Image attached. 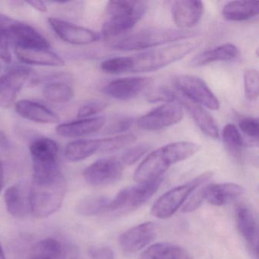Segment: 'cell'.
I'll return each mask as SVG.
<instances>
[{
  "label": "cell",
  "mask_w": 259,
  "mask_h": 259,
  "mask_svg": "<svg viewBox=\"0 0 259 259\" xmlns=\"http://www.w3.org/2000/svg\"><path fill=\"white\" fill-rule=\"evenodd\" d=\"M112 198L104 196H92L80 201L77 210L84 216H98L110 213Z\"/></svg>",
  "instance_id": "obj_30"
},
{
  "label": "cell",
  "mask_w": 259,
  "mask_h": 259,
  "mask_svg": "<svg viewBox=\"0 0 259 259\" xmlns=\"http://www.w3.org/2000/svg\"><path fill=\"white\" fill-rule=\"evenodd\" d=\"M174 101L178 103L182 107H183L186 109L192 116L194 122L206 136L212 139H219L220 134L218 125L213 118L210 116L207 110H204V107L189 101L181 95L179 96L176 94L174 96Z\"/></svg>",
  "instance_id": "obj_19"
},
{
  "label": "cell",
  "mask_w": 259,
  "mask_h": 259,
  "mask_svg": "<svg viewBox=\"0 0 259 259\" xmlns=\"http://www.w3.org/2000/svg\"><path fill=\"white\" fill-rule=\"evenodd\" d=\"M66 190V178L60 168L34 170L28 194L30 210L37 218L51 216L61 207Z\"/></svg>",
  "instance_id": "obj_1"
},
{
  "label": "cell",
  "mask_w": 259,
  "mask_h": 259,
  "mask_svg": "<svg viewBox=\"0 0 259 259\" xmlns=\"http://www.w3.org/2000/svg\"><path fill=\"white\" fill-rule=\"evenodd\" d=\"M236 224L238 230L242 235L251 251L257 256L258 253V227L252 212L245 206L236 209Z\"/></svg>",
  "instance_id": "obj_23"
},
{
  "label": "cell",
  "mask_w": 259,
  "mask_h": 259,
  "mask_svg": "<svg viewBox=\"0 0 259 259\" xmlns=\"http://www.w3.org/2000/svg\"><path fill=\"white\" fill-rule=\"evenodd\" d=\"M197 35L198 33L187 30L166 28H147L120 39L112 45V48L119 51H142L152 49L167 44L189 40Z\"/></svg>",
  "instance_id": "obj_5"
},
{
  "label": "cell",
  "mask_w": 259,
  "mask_h": 259,
  "mask_svg": "<svg viewBox=\"0 0 259 259\" xmlns=\"http://www.w3.org/2000/svg\"><path fill=\"white\" fill-rule=\"evenodd\" d=\"M157 236V225L145 222L135 226L119 237L121 249L125 253H136L149 245Z\"/></svg>",
  "instance_id": "obj_14"
},
{
  "label": "cell",
  "mask_w": 259,
  "mask_h": 259,
  "mask_svg": "<svg viewBox=\"0 0 259 259\" xmlns=\"http://www.w3.org/2000/svg\"><path fill=\"white\" fill-rule=\"evenodd\" d=\"M244 91L245 97L250 101H257L259 95V76L256 69H246L244 72Z\"/></svg>",
  "instance_id": "obj_33"
},
{
  "label": "cell",
  "mask_w": 259,
  "mask_h": 259,
  "mask_svg": "<svg viewBox=\"0 0 259 259\" xmlns=\"http://www.w3.org/2000/svg\"><path fill=\"white\" fill-rule=\"evenodd\" d=\"M203 201H204V187H201L200 188L198 192L194 193V195L189 198V201L186 204H184L183 208H182V211L183 213H189V212L194 211L199 207Z\"/></svg>",
  "instance_id": "obj_40"
},
{
  "label": "cell",
  "mask_w": 259,
  "mask_h": 259,
  "mask_svg": "<svg viewBox=\"0 0 259 259\" xmlns=\"http://www.w3.org/2000/svg\"><path fill=\"white\" fill-rule=\"evenodd\" d=\"M0 259H7L6 258L5 254H4V249H3L1 241H0Z\"/></svg>",
  "instance_id": "obj_47"
},
{
  "label": "cell",
  "mask_w": 259,
  "mask_h": 259,
  "mask_svg": "<svg viewBox=\"0 0 259 259\" xmlns=\"http://www.w3.org/2000/svg\"><path fill=\"white\" fill-rule=\"evenodd\" d=\"M11 43L16 48L48 50L50 43L34 27L16 21L8 29Z\"/></svg>",
  "instance_id": "obj_15"
},
{
  "label": "cell",
  "mask_w": 259,
  "mask_h": 259,
  "mask_svg": "<svg viewBox=\"0 0 259 259\" xmlns=\"http://www.w3.org/2000/svg\"><path fill=\"white\" fill-rule=\"evenodd\" d=\"M105 123L106 118L104 116H94L60 124L57 125L56 131L61 137L75 139L97 133Z\"/></svg>",
  "instance_id": "obj_18"
},
{
  "label": "cell",
  "mask_w": 259,
  "mask_h": 259,
  "mask_svg": "<svg viewBox=\"0 0 259 259\" xmlns=\"http://www.w3.org/2000/svg\"><path fill=\"white\" fill-rule=\"evenodd\" d=\"M89 254L92 259H115L114 252L108 246L91 247Z\"/></svg>",
  "instance_id": "obj_41"
},
{
  "label": "cell",
  "mask_w": 259,
  "mask_h": 259,
  "mask_svg": "<svg viewBox=\"0 0 259 259\" xmlns=\"http://www.w3.org/2000/svg\"><path fill=\"white\" fill-rule=\"evenodd\" d=\"M222 136L228 151L236 157L239 156L245 143L239 128L234 124H227L223 130Z\"/></svg>",
  "instance_id": "obj_32"
},
{
  "label": "cell",
  "mask_w": 259,
  "mask_h": 259,
  "mask_svg": "<svg viewBox=\"0 0 259 259\" xmlns=\"http://www.w3.org/2000/svg\"><path fill=\"white\" fill-rule=\"evenodd\" d=\"M243 192L242 186L236 183H218L204 186V200L214 206L229 204L241 196Z\"/></svg>",
  "instance_id": "obj_24"
},
{
  "label": "cell",
  "mask_w": 259,
  "mask_h": 259,
  "mask_svg": "<svg viewBox=\"0 0 259 259\" xmlns=\"http://www.w3.org/2000/svg\"><path fill=\"white\" fill-rule=\"evenodd\" d=\"M150 149L151 146L145 143L139 144L136 146L133 147L124 153L122 157V163L128 166L133 165L146 154Z\"/></svg>",
  "instance_id": "obj_35"
},
{
  "label": "cell",
  "mask_w": 259,
  "mask_h": 259,
  "mask_svg": "<svg viewBox=\"0 0 259 259\" xmlns=\"http://www.w3.org/2000/svg\"><path fill=\"white\" fill-rule=\"evenodd\" d=\"M4 200L7 210L15 217H23L29 209L28 197L19 185L10 186L4 194Z\"/></svg>",
  "instance_id": "obj_28"
},
{
  "label": "cell",
  "mask_w": 259,
  "mask_h": 259,
  "mask_svg": "<svg viewBox=\"0 0 259 259\" xmlns=\"http://www.w3.org/2000/svg\"><path fill=\"white\" fill-rule=\"evenodd\" d=\"M123 169V164L117 159H99L84 169L83 177L91 186H107L119 181Z\"/></svg>",
  "instance_id": "obj_10"
},
{
  "label": "cell",
  "mask_w": 259,
  "mask_h": 259,
  "mask_svg": "<svg viewBox=\"0 0 259 259\" xmlns=\"http://www.w3.org/2000/svg\"><path fill=\"white\" fill-rule=\"evenodd\" d=\"M107 107V104L101 101H92L83 104L78 111L79 119L94 117L95 115L102 112Z\"/></svg>",
  "instance_id": "obj_37"
},
{
  "label": "cell",
  "mask_w": 259,
  "mask_h": 259,
  "mask_svg": "<svg viewBox=\"0 0 259 259\" xmlns=\"http://www.w3.org/2000/svg\"><path fill=\"white\" fill-rule=\"evenodd\" d=\"M241 53L233 44L227 43L213 49L207 50L195 56L191 62L193 66H204L210 63L237 60Z\"/></svg>",
  "instance_id": "obj_25"
},
{
  "label": "cell",
  "mask_w": 259,
  "mask_h": 259,
  "mask_svg": "<svg viewBox=\"0 0 259 259\" xmlns=\"http://www.w3.org/2000/svg\"><path fill=\"white\" fill-rule=\"evenodd\" d=\"M48 23L54 33L62 40L69 45L78 46L89 45L95 43L99 39V36L95 31L58 18H49Z\"/></svg>",
  "instance_id": "obj_13"
},
{
  "label": "cell",
  "mask_w": 259,
  "mask_h": 259,
  "mask_svg": "<svg viewBox=\"0 0 259 259\" xmlns=\"http://www.w3.org/2000/svg\"><path fill=\"white\" fill-rule=\"evenodd\" d=\"M200 45L201 41L198 40H183L128 57V73H145L159 70L184 58Z\"/></svg>",
  "instance_id": "obj_3"
},
{
  "label": "cell",
  "mask_w": 259,
  "mask_h": 259,
  "mask_svg": "<svg viewBox=\"0 0 259 259\" xmlns=\"http://www.w3.org/2000/svg\"><path fill=\"white\" fill-rule=\"evenodd\" d=\"M4 168H3L2 161L0 160V191L2 190L3 186H4Z\"/></svg>",
  "instance_id": "obj_46"
},
{
  "label": "cell",
  "mask_w": 259,
  "mask_h": 259,
  "mask_svg": "<svg viewBox=\"0 0 259 259\" xmlns=\"http://www.w3.org/2000/svg\"><path fill=\"white\" fill-rule=\"evenodd\" d=\"M25 4H28L30 7L34 8L37 11L42 13H46L48 12V7L43 1L39 0H31V1H27Z\"/></svg>",
  "instance_id": "obj_42"
},
{
  "label": "cell",
  "mask_w": 259,
  "mask_h": 259,
  "mask_svg": "<svg viewBox=\"0 0 259 259\" xmlns=\"http://www.w3.org/2000/svg\"><path fill=\"white\" fill-rule=\"evenodd\" d=\"M204 13V4L201 1L180 0L172 3L171 14L172 20L181 30L189 29L196 25Z\"/></svg>",
  "instance_id": "obj_16"
},
{
  "label": "cell",
  "mask_w": 259,
  "mask_h": 259,
  "mask_svg": "<svg viewBox=\"0 0 259 259\" xmlns=\"http://www.w3.org/2000/svg\"><path fill=\"white\" fill-rule=\"evenodd\" d=\"M134 123V118L131 116H122L117 118L114 122H111L107 128V133L109 134H120L126 131Z\"/></svg>",
  "instance_id": "obj_39"
},
{
  "label": "cell",
  "mask_w": 259,
  "mask_h": 259,
  "mask_svg": "<svg viewBox=\"0 0 259 259\" xmlns=\"http://www.w3.org/2000/svg\"><path fill=\"white\" fill-rule=\"evenodd\" d=\"M183 116V107L178 103H164L141 116L137 124L139 128L146 131H159L179 123Z\"/></svg>",
  "instance_id": "obj_9"
},
{
  "label": "cell",
  "mask_w": 259,
  "mask_h": 259,
  "mask_svg": "<svg viewBox=\"0 0 259 259\" xmlns=\"http://www.w3.org/2000/svg\"><path fill=\"white\" fill-rule=\"evenodd\" d=\"M140 259H192L181 246L169 242H157L147 248Z\"/></svg>",
  "instance_id": "obj_27"
},
{
  "label": "cell",
  "mask_w": 259,
  "mask_h": 259,
  "mask_svg": "<svg viewBox=\"0 0 259 259\" xmlns=\"http://www.w3.org/2000/svg\"><path fill=\"white\" fill-rule=\"evenodd\" d=\"M130 62L128 57H117L104 60L101 65L103 72L111 75L128 73Z\"/></svg>",
  "instance_id": "obj_34"
},
{
  "label": "cell",
  "mask_w": 259,
  "mask_h": 259,
  "mask_svg": "<svg viewBox=\"0 0 259 259\" xmlns=\"http://www.w3.org/2000/svg\"><path fill=\"white\" fill-rule=\"evenodd\" d=\"M15 107L19 116L31 122L40 124H56L60 120L55 112L35 101L21 100L16 103Z\"/></svg>",
  "instance_id": "obj_20"
},
{
  "label": "cell",
  "mask_w": 259,
  "mask_h": 259,
  "mask_svg": "<svg viewBox=\"0 0 259 259\" xmlns=\"http://www.w3.org/2000/svg\"><path fill=\"white\" fill-rule=\"evenodd\" d=\"M29 151L33 168L59 166V148L57 142L49 138H37L30 144Z\"/></svg>",
  "instance_id": "obj_17"
},
{
  "label": "cell",
  "mask_w": 259,
  "mask_h": 259,
  "mask_svg": "<svg viewBox=\"0 0 259 259\" xmlns=\"http://www.w3.org/2000/svg\"><path fill=\"white\" fill-rule=\"evenodd\" d=\"M28 259H65V254L58 241L48 238L31 248Z\"/></svg>",
  "instance_id": "obj_29"
},
{
  "label": "cell",
  "mask_w": 259,
  "mask_h": 259,
  "mask_svg": "<svg viewBox=\"0 0 259 259\" xmlns=\"http://www.w3.org/2000/svg\"><path fill=\"white\" fill-rule=\"evenodd\" d=\"M16 21L5 15L0 14V30H8Z\"/></svg>",
  "instance_id": "obj_43"
},
{
  "label": "cell",
  "mask_w": 259,
  "mask_h": 259,
  "mask_svg": "<svg viewBox=\"0 0 259 259\" xmlns=\"http://www.w3.org/2000/svg\"><path fill=\"white\" fill-rule=\"evenodd\" d=\"M31 74L28 66H15L0 77V108H10L16 103L18 94Z\"/></svg>",
  "instance_id": "obj_11"
},
{
  "label": "cell",
  "mask_w": 259,
  "mask_h": 259,
  "mask_svg": "<svg viewBox=\"0 0 259 259\" xmlns=\"http://www.w3.org/2000/svg\"><path fill=\"white\" fill-rule=\"evenodd\" d=\"M152 83V78L149 77H127L110 81L103 91L114 99L128 101L139 96Z\"/></svg>",
  "instance_id": "obj_12"
},
{
  "label": "cell",
  "mask_w": 259,
  "mask_h": 259,
  "mask_svg": "<svg viewBox=\"0 0 259 259\" xmlns=\"http://www.w3.org/2000/svg\"><path fill=\"white\" fill-rule=\"evenodd\" d=\"M239 128L247 137L257 142L259 134V124L257 118H243L239 120Z\"/></svg>",
  "instance_id": "obj_36"
},
{
  "label": "cell",
  "mask_w": 259,
  "mask_h": 259,
  "mask_svg": "<svg viewBox=\"0 0 259 259\" xmlns=\"http://www.w3.org/2000/svg\"><path fill=\"white\" fill-rule=\"evenodd\" d=\"M11 40L8 30H0V59L5 63H11Z\"/></svg>",
  "instance_id": "obj_38"
},
{
  "label": "cell",
  "mask_w": 259,
  "mask_h": 259,
  "mask_svg": "<svg viewBox=\"0 0 259 259\" xmlns=\"http://www.w3.org/2000/svg\"><path fill=\"white\" fill-rule=\"evenodd\" d=\"M200 148V145L185 141L160 147L150 153L139 164L135 171V181L145 183L160 178L171 166L192 157Z\"/></svg>",
  "instance_id": "obj_2"
},
{
  "label": "cell",
  "mask_w": 259,
  "mask_h": 259,
  "mask_svg": "<svg viewBox=\"0 0 259 259\" xmlns=\"http://www.w3.org/2000/svg\"><path fill=\"white\" fill-rule=\"evenodd\" d=\"M136 141L133 134H122L101 139H80L67 144L65 157L71 162H79L98 152H114Z\"/></svg>",
  "instance_id": "obj_6"
},
{
  "label": "cell",
  "mask_w": 259,
  "mask_h": 259,
  "mask_svg": "<svg viewBox=\"0 0 259 259\" xmlns=\"http://www.w3.org/2000/svg\"><path fill=\"white\" fill-rule=\"evenodd\" d=\"M213 177L211 172H206L193 180L162 195L153 204L151 213L158 219H167L172 217L186 202L189 195L198 187L207 183Z\"/></svg>",
  "instance_id": "obj_7"
},
{
  "label": "cell",
  "mask_w": 259,
  "mask_h": 259,
  "mask_svg": "<svg viewBox=\"0 0 259 259\" xmlns=\"http://www.w3.org/2000/svg\"><path fill=\"white\" fill-rule=\"evenodd\" d=\"M65 259H82V257L76 248L71 247L70 249L68 250L65 254Z\"/></svg>",
  "instance_id": "obj_45"
},
{
  "label": "cell",
  "mask_w": 259,
  "mask_h": 259,
  "mask_svg": "<svg viewBox=\"0 0 259 259\" xmlns=\"http://www.w3.org/2000/svg\"><path fill=\"white\" fill-rule=\"evenodd\" d=\"M43 95L51 102L63 104L71 101L75 93L72 88L66 83L52 82L44 88Z\"/></svg>",
  "instance_id": "obj_31"
},
{
  "label": "cell",
  "mask_w": 259,
  "mask_h": 259,
  "mask_svg": "<svg viewBox=\"0 0 259 259\" xmlns=\"http://www.w3.org/2000/svg\"><path fill=\"white\" fill-rule=\"evenodd\" d=\"M258 13V1H233L226 4L222 10L224 19L230 22L249 20Z\"/></svg>",
  "instance_id": "obj_26"
},
{
  "label": "cell",
  "mask_w": 259,
  "mask_h": 259,
  "mask_svg": "<svg viewBox=\"0 0 259 259\" xmlns=\"http://www.w3.org/2000/svg\"><path fill=\"white\" fill-rule=\"evenodd\" d=\"M147 10L148 3L145 1H110L106 8L107 19L103 25V37H116L133 29L145 16Z\"/></svg>",
  "instance_id": "obj_4"
},
{
  "label": "cell",
  "mask_w": 259,
  "mask_h": 259,
  "mask_svg": "<svg viewBox=\"0 0 259 259\" xmlns=\"http://www.w3.org/2000/svg\"><path fill=\"white\" fill-rule=\"evenodd\" d=\"M172 84L181 96L201 107L218 110L221 103L205 81L197 76L180 75L174 77Z\"/></svg>",
  "instance_id": "obj_8"
},
{
  "label": "cell",
  "mask_w": 259,
  "mask_h": 259,
  "mask_svg": "<svg viewBox=\"0 0 259 259\" xmlns=\"http://www.w3.org/2000/svg\"><path fill=\"white\" fill-rule=\"evenodd\" d=\"M162 177L152 181L140 183L123 189L125 194V212L139 208L154 195L163 183Z\"/></svg>",
  "instance_id": "obj_21"
},
{
  "label": "cell",
  "mask_w": 259,
  "mask_h": 259,
  "mask_svg": "<svg viewBox=\"0 0 259 259\" xmlns=\"http://www.w3.org/2000/svg\"><path fill=\"white\" fill-rule=\"evenodd\" d=\"M11 147L10 139L7 136V133L3 130H0V148L4 149H9Z\"/></svg>",
  "instance_id": "obj_44"
},
{
  "label": "cell",
  "mask_w": 259,
  "mask_h": 259,
  "mask_svg": "<svg viewBox=\"0 0 259 259\" xmlns=\"http://www.w3.org/2000/svg\"><path fill=\"white\" fill-rule=\"evenodd\" d=\"M0 69H1V66H0Z\"/></svg>",
  "instance_id": "obj_48"
},
{
  "label": "cell",
  "mask_w": 259,
  "mask_h": 259,
  "mask_svg": "<svg viewBox=\"0 0 259 259\" xmlns=\"http://www.w3.org/2000/svg\"><path fill=\"white\" fill-rule=\"evenodd\" d=\"M18 60L26 66L63 67L66 62L60 56L49 50H26L16 48Z\"/></svg>",
  "instance_id": "obj_22"
}]
</instances>
